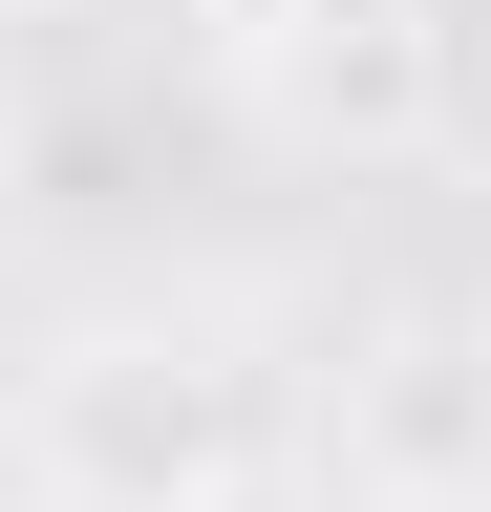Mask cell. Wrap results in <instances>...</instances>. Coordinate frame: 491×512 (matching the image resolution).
<instances>
[{"label":"cell","mask_w":491,"mask_h":512,"mask_svg":"<svg viewBox=\"0 0 491 512\" xmlns=\"http://www.w3.org/2000/svg\"><path fill=\"white\" fill-rule=\"evenodd\" d=\"M257 448H278V384L235 320H86L65 363L22 384V470L65 491V512H235L257 491Z\"/></svg>","instance_id":"cell-1"}]
</instances>
